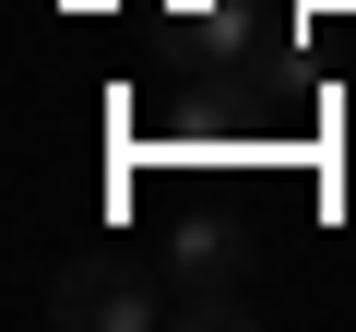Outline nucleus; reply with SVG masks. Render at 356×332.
<instances>
[{
    "mask_svg": "<svg viewBox=\"0 0 356 332\" xmlns=\"http://www.w3.org/2000/svg\"><path fill=\"white\" fill-rule=\"evenodd\" d=\"M60 332H154L166 320V273H143V249H72L48 285Z\"/></svg>",
    "mask_w": 356,
    "mask_h": 332,
    "instance_id": "f257e3e1",
    "label": "nucleus"
},
{
    "mask_svg": "<svg viewBox=\"0 0 356 332\" xmlns=\"http://www.w3.org/2000/svg\"><path fill=\"white\" fill-rule=\"evenodd\" d=\"M166 320H191V332H238L250 320V249H238V226H178L166 238Z\"/></svg>",
    "mask_w": 356,
    "mask_h": 332,
    "instance_id": "f03ea898",
    "label": "nucleus"
}]
</instances>
